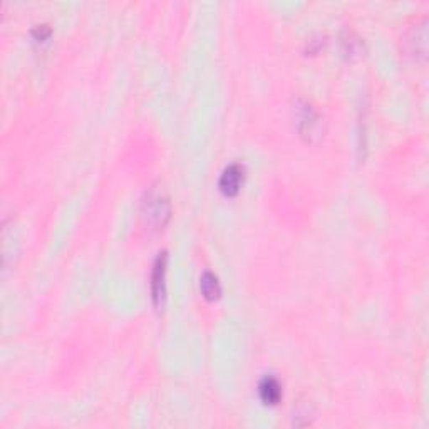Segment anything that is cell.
Instances as JSON below:
<instances>
[{"instance_id":"obj_2","label":"cell","mask_w":429,"mask_h":429,"mask_svg":"<svg viewBox=\"0 0 429 429\" xmlns=\"http://www.w3.org/2000/svg\"><path fill=\"white\" fill-rule=\"evenodd\" d=\"M166 262H168V255H166V252L163 250V252L158 253L153 265V273H151V297H153V303L156 309H161V307L165 305Z\"/></svg>"},{"instance_id":"obj_5","label":"cell","mask_w":429,"mask_h":429,"mask_svg":"<svg viewBox=\"0 0 429 429\" xmlns=\"http://www.w3.org/2000/svg\"><path fill=\"white\" fill-rule=\"evenodd\" d=\"M318 128H321V117L312 106L303 102L299 108V129H301L302 136H307V138L317 136Z\"/></svg>"},{"instance_id":"obj_8","label":"cell","mask_w":429,"mask_h":429,"mask_svg":"<svg viewBox=\"0 0 429 429\" xmlns=\"http://www.w3.org/2000/svg\"><path fill=\"white\" fill-rule=\"evenodd\" d=\"M343 52L347 58H354V56H360V51H362V44H360L359 39H352V37H347V39L343 40Z\"/></svg>"},{"instance_id":"obj_3","label":"cell","mask_w":429,"mask_h":429,"mask_svg":"<svg viewBox=\"0 0 429 429\" xmlns=\"http://www.w3.org/2000/svg\"><path fill=\"white\" fill-rule=\"evenodd\" d=\"M428 22L426 19L416 24L415 27L408 32L404 39L406 52L413 56L415 59H424L428 52Z\"/></svg>"},{"instance_id":"obj_9","label":"cell","mask_w":429,"mask_h":429,"mask_svg":"<svg viewBox=\"0 0 429 429\" xmlns=\"http://www.w3.org/2000/svg\"><path fill=\"white\" fill-rule=\"evenodd\" d=\"M51 34H52V29L49 24H39L32 29V37L36 40H39V43H43V40L49 39V37H51Z\"/></svg>"},{"instance_id":"obj_6","label":"cell","mask_w":429,"mask_h":429,"mask_svg":"<svg viewBox=\"0 0 429 429\" xmlns=\"http://www.w3.org/2000/svg\"><path fill=\"white\" fill-rule=\"evenodd\" d=\"M258 394L264 404L277 406L282 399V386L275 378H265L258 386Z\"/></svg>"},{"instance_id":"obj_7","label":"cell","mask_w":429,"mask_h":429,"mask_svg":"<svg viewBox=\"0 0 429 429\" xmlns=\"http://www.w3.org/2000/svg\"><path fill=\"white\" fill-rule=\"evenodd\" d=\"M200 288L201 294H203V297L207 299V301L213 302L222 297V286H220L218 277H216L213 272L210 270L203 272V275H201L200 279Z\"/></svg>"},{"instance_id":"obj_4","label":"cell","mask_w":429,"mask_h":429,"mask_svg":"<svg viewBox=\"0 0 429 429\" xmlns=\"http://www.w3.org/2000/svg\"><path fill=\"white\" fill-rule=\"evenodd\" d=\"M244 174L245 170L240 163H231V165H229L223 170L222 176H220L218 181L220 192L225 196H229V198L237 196L242 188V183H244Z\"/></svg>"},{"instance_id":"obj_1","label":"cell","mask_w":429,"mask_h":429,"mask_svg":"<svg viewBox=\"0 0 429 429\" xmlns=\"http://www.w3.org/2000/svg\"><path fill=\"white\" fill-rule=\"evenodd\" d=\"M141 213L148 227L154 230H163L172 215V205H170L168 196L159 189H151L146 200L143 201Z\"/></svg>"}]
</instances>
